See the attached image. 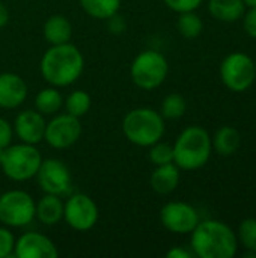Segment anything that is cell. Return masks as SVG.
<instances>
[{
    "label": "cell",
    "instance_id": "obj_30",
    "mask_svg": "<svg viewBox=\"0 0 256 258\" xmlns=\"http://www.w3.org/2000/svg\"><path fill=\"white\" fill-rule=\"evenodd\" d=\"M243 29L247 36L256 39V6H250L243 14Z\"/></svg>",
    "mask_w": 256,
    "mask_h": 258
},
{
    "label": "cell",
    "instance_id": "obj_35",
    "mask_svg": "<svg viewBox=\"0 0 256 258\" xmlns=\"http://www.w3.org/2000/svg\"><path fill=\"white\" fill-rule=\"evenodd\" d=\"M244 3H246V6L247 8H250V6H256V0H243Z\"/></svg>",
    "mask_w": 256,
    "mask_h": 258
},
{
    "label": "cell",
    "instance_id": "obj_37",
    "mask_svg": "<svg viewBox=\"0 0 256 258\" xmlns=\"http://www.w3.org/2000/svg\"><path fill=\"white\" fill-rule=\"evenodd\" d=\"M255 71H256V60H255Z\"/></svg>",
    "mask_w": 256,
    "mask_h": 258
},
{
    "label": "cell",
    "instance_id": "obj_17",
    "mask_svg": "<svg viewBox=\"0 0 256 258\" xmlns=\"http://www.w3.org/2000/svg\"><path fill=\"white\" fill-rule=\"evenodd\" d=\"M180 180H181V169L175 163H167V165L155 166L154 172L151 174L149 183L155 194L169 195L178 187Z\"/></svg>",
    "mask_w": 256,
    "mask_h": 258
},
{
    "label": "cell",
    "instance_id": "obj_33",
    "mask_svg": "<svg viewBox=\"0 0 256 258\" xmlns=\"http://www.w3.org/2000/svg\"><path fill=\"white\" fill-rule=\"evenodd\" d=\"M166 257L167 258H192L195 257L193 252H190L189 249L186 248H181V246H174L170 248L167 252H166Z\"/></svg>",
    "mask_w": 256,
    "mask_h": 258
},
{
    "label": "cell",
    "instance_id": "obj_25",
    "mask_svg": "<svg viewBox=\"0 0 256 258\" xmlns=\"http://www.w3.org/2000/svg\"><path fill=\"white\" fill-rule=\"evenodd\" d=\"M187 110V101L181 94L172 92L167 94L163 101H161V107H160V113L164 119H180L186 115Z\"/></svg>",
    "mask_w": 256,
    "mask_h": 258
},
{
    "label": "cell",
    "instance_id": "obj_21",
    "mask_svg": "<svg viewBox=\"0 0 256 258\" xmlns=\"http://www.w3.org/2000/svg\"><path fill=\"white\" fill-rule=\"evenodd\" d=\"M63 95L60 94L59 88L54 86H48L41 89L36 97H35V109L42 113L44 116H53L56 113L60 112V109L63 107Z\"/></svg>",
    "mask_w": 256,
    "mask_h": 258
},
{
    "label": "cell",
    "instance_id": "obj_4",
    "mask_svg": "<svg viewBox=\"0 0 256 258\" xmlns=\"http://www.w3.org/2000/svg\"><path fill=\"white\" fill-rule=\"evenodd\" d=\"M166 125L160 112L151 107H136L122 119V133L128 142L149 148L164 136Z\"/></svg>",
    "mask_w": 256,
    "mask_h": 258
},
{
    "label": "cell",
    "instance_id": "obj_16",
    "mask_svg": "<svg viewBox=\"0 0 256 258\" xmlns=\"http://www.w3.org/2000/svg\"><path fill=\"white\" fill-rule=\"evenodd\" d=\"M42 33L48 45H59V44L71 42L74 29H72L71 21L65 15L54 14L45 20Z\"/></svg>",
    "mask_w": 256,
    "mask_h": 258
},
{
    "label": "cell",
    "instance_id": "obj_24",
    "mask_svg": "<svg viewBox=\"0 0 256 258\" xmlns=\"http://www.w3.org/2000/svg\"><path fill=\"white\" fill-rule=\"evenodd\" d=\"M91 104H92L91 95L81 89H75V91L69 92L68 97L63 100V107H65L66 113H69L75 118L84 116L89 112Z\"/></svg>",
    "mask_w": 256,
    "mask_h": 258
},
{
    "label": "cell",
    "instance_id": "obj_22",
    "mask_svg": "<svg viewBox=\"0 0 256 258\" xmlns=\"http://www.w3.org/2000/svg\"><path fill=\"white\" fill-rule=\"evenodd\" d=\"M78 3L91 18L106 21L119 12L122 0H78Z\"/></svg>",
    "mask_w": 256,
    "mask_h": 258
},
{
    "label": "cell",
    "instance_id": "obj_20",
    "mask_svg": "<svg viewBox=\"0 0 256 258\" xmlns=\"http://www.w3.org/2000/svg\"><path fill=\"white\" fill-rule=\"evenodd\" d=\"M213 148L220 156H232L238 151L241 145V135L235 127L223 125L211 138Z\"/></svg>",
    "mask_w": 256,
    "mask_h": 258
},
{
    "label": "cell",
    "instance_id": "obj_5",
    "mask_svg": "<svg viewBox=\"0 0 256 258\" xmlns=\"http://www.w3.org/2000/svg\"><path fill=\"white\" fill-rule=\"evenodd\" d=\"M41 163L42 154L39 153L36 145L20 142L11 144L5 148L0 168L9 180L15 183H23L35 178Z\"/></svg>",
    "mask_w": 256,
    "mask_h": 258
},
{
    "label": "cell",
    "instance_id": "obj_32",
    "mask_svg": "<svg viewBox=\"0 0 256 258\" xmlns=\"http://www.w3.org/2000/svg\"><path fill=\"white\" fill-rule=\"evenodd\" d=\"M106 21H107L109 32H112L115 35H121V33H124L127 30V21H125V18L122 15H119V12L112 15Z\"/></svg>",
    "mask_w": 256,
    "mask_h": 258
},
{
    "label": "cell",
    "instance_id": "obj_7",
    "mask_svg": "<svg viewBox=\"0 0 256 258\" xmlns=\"http://www.w3.org/2000/svg\"><path fill=\"white\" fill-rule=\"evenodd\" d=\"M36 201L21 189H11L0 194V224L8 228L27 227L35 219Z\"/></svg>",
    "mask_w": 256,
    "mask_h": 258
},
{
    "label": "cell",
    "instance_id": "obj_36",
    "mask_svg": "<svg viewBox=\"0 0 256 258\" xmlns=\"http://www.w3.org/2000/svg\"><path fill=\"white\" fill-rule=\"evenodd\" d=\"M3 153H5V148H0V165H2V160H3Z\"/></svg>",
    "mask_w": 256,
    "mask_h": 258
},
{
    "label": "cell",
    "instance_id": "obj_29",
    "mask_svg": "<svg viewBox=\"0 0 256 258\" xmlns=\"http://www.w3.org/2000/svg\"><path fill=\"white\" fill-rule=\"evenodd\" d=\"M164 5L177 12V14H181V12H189V11H196L204 0H163Z\"/></svg>",
    "mask_w": 256,
    "mask_h": 258
},
{
    "label": "cell",
    "instance_id": "obj_9",
    "mask_svg": "<svg viewBox=\"0 0 256 258\" xmlns=\"http://www.w3.org/2000/svg\"><path fill=\"white\" fill-rule=\"evenodd\" d=\"M100 218L97 203L86 194H72L63 206V221L75 231L92 230Z\"/></svg>",
    "mask_w": 256,
    "mask_h": 258
},
{
    "label": "cell",
    "instance_id": "obj_14",
    "mask_svg": "<svg viewBox=\"0 0 256 258\" xmlns=\"http://www.w3.org/2000/svg\"><path fill=\"white\" fill-rule=\"evenodd\" d=\"M45 118L36 109H26L20 112L14 119V133L20 142L38 145L44 141L45 133Z\"/></svg>",
    "mask_w": 256,
    "mask_h": 258
},
{
    "label": "cell",
    "instance_id": "obj_2",
    "mask_svg": "<svg viewBox=\"0 0 256 258\" xmlns=\"http://www.w3.org/2000/svg\"><path fill=\"white\" fill-rule=\"evenodd\" d=\"M190 236V246L195 257L232 258L237 254V234L222 221H199Z\"/></svg>",
    "mask_w": 256,
    "mask_h": 258
},
{
    "label": "cell",
    "instance_id": "obj_19",
    "mask_svg": "<svg viewBox=\"0 0 256 258\" xmlns=\"http://www.w3.org/2000/svg\"><path fill=\"white\" fill-rule=\"evenodd\" d=\"M243 0H208V12L222 23H234L240 20L246 11Z\"/></svg>",
    "mask_w": 256,
    "mask_h": 258
},
{
    "label": "cell",
    "instance_id": "obj_31",
    "mask_svg": "<svg viewBox=\"0 0 256 258\" xmlns=\"http://www.w3.org/2000/svg\"><path fill=\"white\" fill-rule=\"evenodd\" d=\"M12 138H14V127L12 124L6 119L0 116V148H6L12 144Z\"/></svg>",
    "mask_w": 256,
    "mask_h": 258
},
{
    "label": "cell",
    "instance_id": "obj_34",
    "mask_svg": "<svg viewBox=\"0 0 256 258\" xmlns=\"http://www.w3.org/2000/svg\"><path fill=\"white\" fill-rule=\"evenodd\" d=\"M8 21H9V11L5 6V3L0 0V29L5 27L8 24Z\"/></svg>",
    "mask_w": 256,
    "mask_h": 258
},
{
    "label": "cell",
    "instance_id": "obj_6",
    "mask_svg": "<svg viewBox=\"0 0 256 258\" xmlns=\"http://www.w3.org/2000/svg\"><path fill=\"white\" fill-rule=\"evenodd\" d=\"M169 74V62L157 50H143L131 62L130 77L143 91H154L161 86Z\"/></svg>",
    "mask_w": 256,
    "mask_h": 258
},
{
    "label": "cell",
    "instance_id": "obj_15",
    "mask_svg": "<svg viewBox=\"0 0 256 258\" xmlns=\"http://www.w3.org/2000/svg\"><path fill=\"white\" fill-rule=\"evenodd\" d=\"M26 80L15 73H0V107L12 110L20 107L27 98Z\"/></svg>",
    "mask_w": 256,
    "mask_h": 258
},
{
    "label": "cell",
    "instance_id": "obj_11",
    "mask_svg": "<svg viewBox=\"0 0 256 258\" xmlns=\"http://www.w3.org/2000/svg\"><path fill=\"white\" fill-rule=\"evenodd\" d=\"M81 132L80 118L69 113H56L45 124L44 141L54 150H66L80 139Z\"/></svg>",
    "mask_w": 256,
    "mask_h": 258
},
{
    "label": "cell",
    "instance_id": "obj_28",
    "mask_svg": "<svg viewBox=\"0 0 256 258\" xmlns=\"http://www.w3.org/2000/svg\"><path fill=\"white\" fill-rule=\"evenodd\" d=\"M14 248H15V237L12 231L0 225V258H8L14 255Z\"/></svg>",
    "mask_w": 256,
    "mask_h": 258
},
{
    "label": "cell",
    "instance_id": "obj_27",
    "mask_svg": "<svg viewBox=\"0 0 256 258\" xmlns=\"http://www.w3.org/2000/svg\"><path fill=\"white\" fill-rule=\"evenodd\" d=\"M149 160L154 166L174 163V147L166 142H155L149 147Z\"/></svg>",
    "mask_w": 256,
    "mask_h": 258
},
{
    "label": "cell",
    "instance_id": "obj_10",
    "mask_svg": "<svg viewBox=\"0 0 256 258\" xmlns=\"http://www.w3.org/2000/svg\"><path fill=\"white\" fill-rule=\"evenodd\" d=\"M35 178L44 194L63 197L72 189L71 171L60 159H42Z\"/></svg>",
    "mask_w": 256,
    "mask_h": 258
},
{
    "label": "cell",
    "instance_id": "obj_18",
    "mask_svg": "<svg viewBox=\"0 0 256 258\" xmlns=\"http://www.w3.org/2000/svg\"><path fill=\"white\" fill-rule=\"evenodd\" d=\"M63 206L65 203L62 201V197L44 194L36 203L35 218L47 227H54L63 219Z\"/></svg>",
    "mask_w": 256,
    "mask_h": 258
},
{
    "label": "cell",
    "instance_id": "obj_38",
    "mask_svg": "<svg viewBox=\"0 0 256 258\" xmlns=\"http://www.w3.org/2000/svg\"><path fill=\"white\" fill-rule=\"evenodd\" d=\"M0 194H2V192H0Z\"/></svg>",
    "mask_w": 256,
    "mask_h": 258
},
{
    "label": "cell",
    "instance_id": "obj_8",
    "mask_svg": "<svg viewBox=\"0 0 256 258\" xmlns=\"http://www.w3.org/2000/svg\"><path fill=\"white\" fill-rule=\"evenodd\" d=\"M223 85L232 92H246L256 80L255 60L243 53L235 51L228 54L219 68Z\"/></svg>",
    "mask_w": 256,
    "mask_h": 258
},
{
    "label": "cell",
    "instance_id": "obj_13",
    "mask_svg": "<svg viewBox=\"0 0 256 258\" xmlns=\"http://www.w3.org/2000/svg\"><path fill=\"white\" fill-rule=\"evenodd\" d=\"M14 257L17 258H57L59 249L54 242L42 233L27 231L15 239Z\"/></svg>",
    "mask_w": 256,
    "mask_h": 258
},
{
    "label": "cell",
    "instance_id": "obj_26",
    "mask_svg": "<svg viewBox=\"0 0 256 258\" xmlns=\"http://www.w3.org/2000/svg\"><path fill=\"white\" fill-rule=\"evenodd\" d=\"M237 240L246 251L256 252V218H246L240 222Z\"/></svg>",
    "mask_w": 256,
    "mask_h": 258
},
{
    "label": "cell",
    "instance_id": "obj_3",
    "mask_svg": "<svg viewBox=\"0 0 256 258\" xmlns=\"http://www.w3.org/2000/svg\"><path fill=\"white\" fill-rule=\"evenodd\" d=\"M174 147V163L183 171H196L204 168L213 153L210 133L201 125H189L184 128Z\"/></svg>",
    "mask_w": 256,
    "mask_h": 258
},
{
    "label": "cell",
    "instance_id": "obj_23",
    "mask_svg": "<svg viewBox=\"0 0 256 258\" xmlns=\"http://www.w3.org/2000/svg\"><path fill=\"white\" fill-rule=\"evenodd\" d=\"M177 29L181 36H184L187 39H195L202 33L204 21L195 11L181 12L177 20Z\"/></svg>",
    "mask_w": 256,
    "mask_h": 258
},
{
    "label": "cell",
    "instance_id": "obj_12",
    "mask_svg": "<svg viewBox=\"0 0 256 258\" xmlns=\"http://www.w3.org/2000/svg\"><path fill=\"white\" fill-rule=\"evenodd\" d=\"M201 218L198 210L183 201H170L164 204L160 210V222L161 225L175 234H190L196 225L199 224Z\"/></svg>",
    "mask_w": 256,
    "mask_h": 258
},
{
    "label": "cell",
    "instance_id": "obj_1",
    "mask_svg": "<svg viewBox=\"0 0 256 258\" xmlns=\"http://www.w3.org/2000/svg\"><path fill=\"white\" fill-rule=\"evenodd\" d=\"M84 70L83 53L71 42L50 45L39 63L44 80L54 88H66L75 83Z\"/></svg>",
    "mask_w": 256,
    "mask_h": 258
}]
</instances>
